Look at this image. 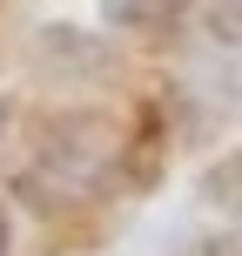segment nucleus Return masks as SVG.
Segmentation results:
<instances>
[{
    "mask_svg": "<svg viewBox=\"0 0 242 256\" xmlns=\"http://www.w3.org/2000/svg\"><path fill=\"white\" fill-rule=\"evenodd\" d=\"M202 196H209V209H222V216L236 222V256H242V155H229V162L209 176Z\"/></svg>",
    "mask_w": 242,
    "mask_h": 256,
    "instance_id": "obj_1",
    "label": "nucleus"
},
{
    "mask_svg": "<svg viewBox=\"0 0 242 256\" xmlns=\"http://www.w3.org/2000/svg\"><path fill=\"white\" fill-rule=\"evenodd\" d=\"M101 14L115 27H148L155 14H162V0H101Z\"/></svg>",
    "mask_w": 242,
    "mask_h": 256,
    "instance_id": "obj_2",
    "label": "nucleus"
}]
</instances>
